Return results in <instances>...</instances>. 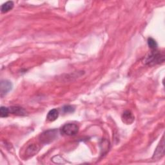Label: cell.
Returning <instances> with one entry per match:
<instances>
[{"label":"cell","mask_w":165,"mask_h":165,"mask_svg":"<svg viewBox=\"0 0 165 165\" xmlns=\"http://www.w3.org/2000/svg\"><path fill=\"white\" fill-rule=\"evenodd\" d=\"M10 112L13 114L18 115V116H24L26 114V112L25 110L19 107H14L10 108Z\"/></svg>","instance_id":"9"},{"label":"cell","mask_w":165,"mask_h":165,"mask_svg":"<svg viewBox=\"0 0 165 165\" xmlns=\"http://www.w3.org/2000/svg\"><path fill=\"white\" fill-rule=\"evenodd\" d=\"M57 130H51L44 132L41 135V141L43 143H49L53 141L57 137Z\"/></svg>","instance_id":"3"},{"label":"cell","mask_w":165,"mask_h":165,"mask_svg":"<svg viewBox=\"0 0 165 165\" xmlns=\"http://www.w3.org/2000/svg\"><path fill=\"white\" fill-rule=\"evenodd\" d=\"M10 114V110L9 108L2 107L0 108V116L2 117H6Z\"/></svg>","instance_id":"11"},{"label":"cell","mask_w":165,"mask_h":165,"mask_svg":"<svg viewBox=\"0 0 165 165\" xmlns=\"http://www.w3.org/2000/svg\"><path fill=\"white\" fill-rule=\"evenodd\" d=\"M12 88V82L8 80H3L0 83V94L1 96L3 97L8 94Z\"/></svg>","instance_id":"4"},{"label":"cell","mask_w":165,"mask_h":165,"mask_svg":"<svg viewBox=\"0 0 165 165\" xmlns=\"http://www.w3.org/2000/svg\"><path fill=\"white\" fill-rule=\"evenodd\" d=\"M164 61V55L160 54L158 52H152V54L148 56L146 59V64L148 65H154L163 63Z\"/></svg>","instance_id":"2"},{"label":"cell","mask_w":165,"mask_h":165,"mask_svg":"<svg viewBox=\"0 0 165 165\" xmlns=\"http://www.w3.org/2000/svg\"><path fill=\"white\" fill-rule=\"evenodd\" d=\"M79 132V127L77 125L73 123H68L63 125L60 129V132L63 136H74Z\"/></svg>","instance_id":"1"},{"label":"cell","mask_w":165,"mask_h":165,"mask_svg":"<svg viewBox=\"0 0 165 165\" xmlns=\"http://www.w3.org/2000/svg\"><path fill=\"white\" fill-rule=\"evenodd\" d=\"M148 44L149 47L152 50H155L157 47V43L155 40H154L152 37H150L148 39Z\"/></svg>","instance_id":"12"},{"label":"cell","mask_w":165,"mask_h":165,"mask_svg":"<svg viewBox=\"0 0 165 165\" xmlns=\"http://www.w3.org/2000/svg\"><path fill=\"white\" fill-rule=\"evenodd\" d=\"M39 151V148L36 145H30L26 150V155L27 157H32L34 155L36 154Z\"/></svg>","instance_id":"7"},{"label":"cell","mask_w":165,"mask_h":165,"mask_svg":"<svg viewBox=\"0 0 165 165\" xmlns=\"http://www.w3.org/2000/svg\"><path fill=\"white\" fill-rule=\"evenodd\" d=\"M59 117V112L56 109H52L49 112L47 119L49 121H54Z\"/></svg>","instance_id":"8"},{"label":"cell","mask_w":165,"mask_h":165,"mask_svg":"<svg viewBox=\"0 0 165 165\" xmlns=\"http://www.w3.org/2000/svg\"><path fill=\"white\" fill-rule=\"evenodd\" d=\"M164 138H163L160 143L159 144L158 146L157 147L155 151L154 154L153 159H159L161 157L164 156Z\"/></svg>","instance_id":"5"},{"label":"cell","mask_w":165,"mask_h":165,"mask_svg":"<svg viewBox=\"0 0 165 165\" xmlns=\"http://www.w3.org/2000/svg\"><path fill=\"white\" fill-rule=\"evenodd\" d=\"M63 110L64 112H65V113H70V112H74V108L72 106L67 105V106L64 107Z\"/></svg>","instance_id":"13"},{"label":"cell","mask_w":165,"mask_h":165,"mask_svg":"<svg viewBox=\"0 0 165 165\" xmlns=\"http://www.w3.org/2000/svg\"><path fill=\"white\" fill-rule=\"evenodd\" d=\"M122 118V121L126 125H130L134 121V116H133L132 113L129 111V110H126L123 112V114H122L121 116Z\"/></svg>","instance_id":"6"},{"label":"cell","mask_w":165,"mask_h":165,"mask_svg":"<svg viewBox=\"0 0 165 165\" xmlns=\"http://www.w3.org/2000/svg\"><path fill=\"white\" fill-rule=\"evenodd\" d=\"M14 7V3L12 2H7L3 4L1 6L2 12L5 13L11 11Z\"/></svg>","instance_id":"10"}]
</instances>
